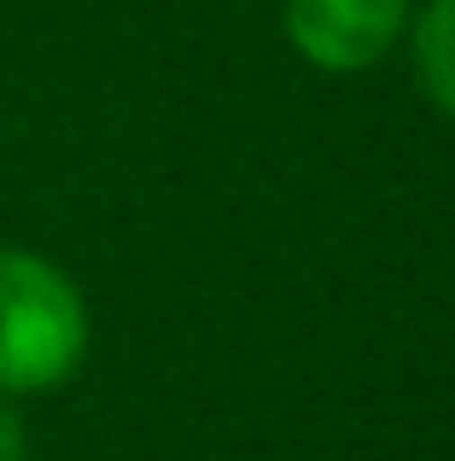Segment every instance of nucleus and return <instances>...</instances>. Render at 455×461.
I'll list each match as a JSON object with an SVG mask.
<instances>
[{"label": "nucleus", "mask_w": 455, "mask_h": 461, "mask_svg": "<svg viewBox=\"0 0 455 461\" xmlns=\"http://www.w3.org/2000/svg\"><path fill=\"white\" fill-rule=\"evenodd\" d=\"M88 298L53 258L0 246V397L58 392L88 357Z\"/></svg>", "instance_id": "obj_1"}, {"label": "nucleus", "mask_w": 455, "mask_h": 461, "mask_svg": "<svg viewBox=\"0 0 455 461\" xmlns=\"http://www.w3.org/2000/svg\"><path fill=\"white\" fill-rule=\"evenodd\" d=\"M409 0H286L281 23L304 65L327 77H356L409 35Z\"/></svg>", "instance_id": "obj_2"}, {"label": "nucleus", "mask_w": 455, "mask_h": 461, "mask_svg": "<svg viewBox=\"0 0 455 461\" xmlns=\"http://www.w3.org/2000/svg\"><path fill=\"white\" fill-rule=\"evenodd\" d=\"M409 59L421 94L444 117H455V0H426L409 12Z\"/></svg>", "instance_id": "obj_3"}, {"label": "nucleus", "mask_w": 455, "mask_h": 461, "mask_svg": "<svg viewBox=\"0 0 455 461\" xmlns=\"http://www.w3.org/2000/svg\"><path fill=\"white\" fill-rule=\"evenodd\" d=\"M0 461H30V432H23V415L12 409V397H0Z\"/></svg>", "instance_id": "obj_4"}]
</instances>
